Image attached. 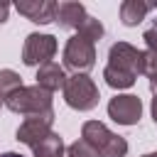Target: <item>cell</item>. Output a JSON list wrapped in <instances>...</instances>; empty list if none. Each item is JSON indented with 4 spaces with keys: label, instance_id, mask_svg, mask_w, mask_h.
I'll list each match as a JSON object with an SVG mask.
<instances>
[{
    "label": "cell",
    "instance_id": "obj_1",
    "mask_svg": "<svg viewBox=\"0 0 157 157\" xmlns=\"http://www.w3.org/2000/svg\"><path fill=\"white\" fill-rule=\"evenodd\" d=\"M145 74V52L128 44V42H115L108 49V64L103 69V78L110 88L123 91L130 88L137 76Z\"/></svg>",
    "mask_w": 157,
    "mask_h": 157
},
{
    "label": "cell",
    "instance_id": "obj_2",
    "mask_svg": "<svg viewBox=\"0 0 157 157\" xmlns=\"http://www.w3.org/2000/svg\"><path fill=\"white\" fill-rule=\"evenodd\" d=\"M81 140L96 150L98 157H125L128 140L108 130L101 120H86L81 125Z\"/></svg>",
    "mask_w": 157,
    "mask_h": 157
},
{
    "label": "cell",
    "instance_id": "obj_3",
    "mask_svg": "<svg viewBox=\"0 0 157 157\" xmlns=\"http://www.w3.org/2000/svg\"><path fill=\"white\" fill-rule=\"evenodd\" d=\"M5 105L12 110V113H20V115H37V113H47V110H54L52 108V93L44 91L42 86H22L20 91L10 93L5 98Z\"/></svg>",
    "mask_w": 157,
    "mask_h": 157
},
{
    "label": "cell",
    "instance_id": "obj_4",
    "mask_svg": "<svg viewBox=\"0 0 157 157\" xmlns=\"http://www.w3.org/2000/svg\"><path fill=\"white\" fill-rule=\"evenodd\" d=\"M61 91H64L66 105L74 108V110H93L98 105V98H101L98 86L93 83V78L88 74H74V76H69Z\"/></svg>",
    "mask_w": 157,
    "mask_h": 157
},
{
    "label": "cell",
    "instance_id": "obj_5",
    "mask_svg": "<svg viewBox=\"0 0 157 157\" xmlns=\"http://www.w3.org/2000/svg\"><path fill=\"white\" fill-rule=\"evenodd\" d=\"M93 64H96V44L81 34L69 37L64 47V66L71 69L74 74H86L88 69H93Z\"/></svg>",
    "mask_w": 157,
    "mask_h": 157
},
{
    "label": "cell",
    "instance_id": "obj_6",
    "mask_svg": "<svg viewBox=\"0 0 157 157\" xmlns=\"http://www.w3.org/2000/svg\"><path fill=\"white\" fill-rule=\"evenodd\" d=\"M54 54H56V37L54 34H39V32L27 34L25 47H22V61L27 66L39 69L42 64L52 61Z\"/></svg>",
    "mask_w": 157,
    "mask_h": 157
},
{
    "label": "cell",
    "instance_id": "obj_7",
    "mask_svg": "<svg viewBox=\"0 0 157 157\" xmlns=\"http://www.w3.org/2000/svg\"><path fill=\"white\" fill-rule=\"evenodd\" d=\"M52 125H54V110L37 113V115H27V118L20 123L15 137H17L22 145H27V147L32 150L34 145H39V142L52 132Z\"/></svg>",
    "mask_w": 157,
    "mask_h": 157
},
{
    "label": "cell",
    "instance_id": "obj_8",
    "mask_svg": "<svg viewBox=\"0 0 157 157\" xmlns=\"http://www.w3.org/2000/svg\"><path fill=\"white\" fill-rule=\"evenodd\" d=\"M108 115L118 125H137L140 118H142V101L132 93H120V96L110 98Z\"/></svg>",
    "mask_w": 157,
    "mask_h": 157
},
{
    "label": "cell",
    "instance_id": "obj_9",
    "mask_svg": "<svg viewBox=\"0 0 157 157\" xmlns=\"http://www.w3.org/2000/svg\"><path fill=\"white\" fill-rule=\"evenodd\" d=\"M15 10L34 25H49V22H54L56 2L54 0H17Z\"/></svg>",
    "mask_w": 157,
    "mask_h": 157
},
{
    "label": "cell",
    "instance_id": "obj_10",
    "mask_svg": "<svg viewBox=\"0 0 157 157\" xmlns=\"http://www.w3.org/2000/svg\"><path fill=\"white\" fill-rule=\"evenodd\" d=\"M86 7L81 2H74V0H64V2H56V15H54V22L61 27V29H78V25L86 20Z\"/></svg>",
    "mask_w": 157,
    "mask_h": 157
},
{
    "label": "cell",
    "instance_id": "obj_11",
    "mask_svg": "<svg viewBox=\"0 0 157 157\" xmlns=\"http://www.w3.org/2000/svg\"><path fill=\"white\" fill-rule=\"evenodd\" d=\"M37 86H42L44 91H49V93H54V91H59V88H64V83H66V74H64V66H59L56 61H47V64H42L39 69H37Z\"/></svg>",
    "mask_w": 157,
    "mask_h": 157
},
{
    "label": "cell",
    "instance_id": "obj_12",
    "mask_svg": "<svg viewBox=\"0 0 157 157\" xmlns=\"http://www.w3.org/2000/svg\"><path fill=\"white\" fill-rule=\"evenodd\" d=\"M150 10H152V5L145 2V0H125L120 5V22L125 27H135L147 17Z\"/></svg>",
    "mask_w": 157,
    "mask_h": 157
},
{
    "label": "cell",
    "instance_id": "obj_13",
    "mask_svg": "<svg viewBox=\"0 0 157 157\" xmlns=\"http://www.w3.org/2000/svg\"><path fill=\"white\" fill-rule=\"evenodd\" d=\"M32 152H34V157H64V140H61V135H56L52 130L39 145L32 147Z\"/></svg>",
    "mask_w": 157,
    "mask_h": 157
},
{
    "label": "cell",
    "instance_id": "obj_14",
    "mask_svg": "<svg viewBox=\"0 0 157 157\" xmlns=\"http://www.w3.org/2000/svg\"><path fill=\"white\" fill-rule=\"evenodd\" d=\"M22 88V76L12 69H0V96L7 98L10 93Z\"/></svg>",
    "mask_w": 157,
    "mask_h": 157
},
{
    "label": "cell",
    "instance_id": "obj_15",
    "mask_svg": "<svg viewBox=\"0 0 157 157\" xmlns=\"http://www.w3.org/2000/svg\"><path fill=\"white\" fill-rule=\"evenodd\" d=\"M103 25H101V20H96V17H91V15H86V20L78 25V29H76V34H81V37H86L88 42H98L101 37H103Z\"/></svg>",
    "mask_w": 157,
    "mask_h": 157
},
{
    "label": "cell",
    "instance_id": "obj_16",
    "mask_svg": "<svg viewBox=\"0 0 157 157\" xmlns=\"http://www.w3.org/2000/svg\"><path fill=\"white\" fill-rule=\"evenodd\" d=\"M150 78L152 93H157V52H145V74Z\"/></svg>",
    "mask_w": 157,
    "mask_h": 157
},
{
    "label": "cell",
    "instance_id": "obj_17",
    "mask_svg": "<svg viewBox=\"0 0 157 157\" xmlns=\"http://www.w3.org/2000/svg\"><path fill=\"white\" fill-rule=\"evenodd\" d=\"M64 157H98V155L91 145H86L83 140H76L69 147H64Z\"/></svg>",
    "mask_w": 157,
    "mask_h": 157
},
{
    "label": "cell",
    "instance_id": "obj_18",
    "mask_svg": "<svg viewBox=\"0 0 157 157\" xmlns=\"http://www.w3.org/2000/svg\"><path fill=\"white\" fill-rule=\"evenodd\" d=\"M142 39H145V44H147V52H157V25L150 27V29H145Z\"/></svg>",
    "mask_w": 157,
    "mask_h": 157
},
{
    "label": "cell",
    "instance_id": "obj_19",
    "mask_svg": "<svg viewBox=\"0 0 157 157\" xmlns=\"http://www.w3.org/2000/svg\"><path fill=\"white\" fill-rule=\"evenodd\" d=\"M7 15H10V5L7 2H0V25L7 22Z\"/></svg>",
    "mask_w": 157,
    "mask_h": 157
},
{
    "label": "cell",
    "instance_id": "obj_20",
    "mask_svg": "<svg viewBox=\"0 0 157 157\" xmlns=\"http://www.w3.org/2000/svg\"><path fill=\"white\" fill-rule=\"evenodd\" d=\"M152 118H155V123H157V93H155V98H152Z\"/></svg>",
    "mask_w": 157,
    "mask_h": 157
},
{
    "label": "cell",
    "instance_id": "obj_21",
    "mask_svg": "<svg viewBox=\"0 0 157 157\" xmlns=\"http://www.w3.org/2000/svg\"><path fill=\"white\" fill-rule=\"evenodd\" d=\"M0 157H25V155H20V152H2Z\"/></svg>",
    "mask_w": 157,
    "mask_h": 157
},
{
    "label": "cell",
    "instance_id": "obj_22",
    "mask_svg": "<svg viewBox=\"0 0 157 157\" xmlns=\"http://www.w3.org/2000/svg\"><path fill=\"white\" fill-rule=\"evenodd\" d=\"M2 103H5V98H2V96H0V105H2Z\"/></svg>",
    "mask_w": 157,
    "mask_h": 157
},
{
    "label": "cell",
    "instance_id": "obj_23",
    "mask_svg": "<svg viewBox=\"0 0 157 157\" xmlns=\"http://www.w3.org/2000/svg\"><path fill=\"white\" fill-rule=\"evenodd\" d=\"M150 155H152V157H157V152H150Z\"/></svg>",
    "mask_w": 157,
    "mask_h": 157
},
{
    "label": "cell",
    "instance_id": "obj_24",
    "mask_svg": "<svg viewBox=\"0 0 157 157\" xmlns=\"http://www.w3.org/2000/svg\"><path fill=\"white\" fill-rule=\"evenodd\" d=\"M142 157H152V155H142Z\"/></svg>",
    "mask_w": 157,
    "mask_h": 157
}]
</instances>
